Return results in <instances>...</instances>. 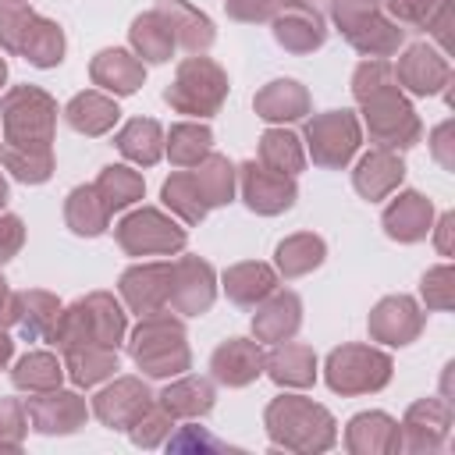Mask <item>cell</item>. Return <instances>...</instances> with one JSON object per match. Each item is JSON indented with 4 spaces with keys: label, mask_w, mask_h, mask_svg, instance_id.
I'll list each match as a JSON object with an SVG mask.
<instances>
[{
    "label": "cell",
    "mask_w": 455,
    "mask_h": 455,
    "mask_svg": "<svg viewBox=\"0 0 455 455\" xmlns=\"http://www.w3.org/2000/svg\"><path fill=\"white\" fill-rule=\"evenodd\" d=\"M352 92L363 103L370 139L380 149H405V146L419 142V132H423L419 117L405 103L398 78H395V68L387 60H380V57L363 60L352 75Z\"/></svg>",
    "instance_id": "6da1fadb"
},
{
    "label": "cell",
    "mask_w": 455,
    "mask_h": 455,
    "mask_svg": "<svg viewBox=\"0 0 455 455\" xmlns=\"http://www.w3.org/2000/svg\"><path fill=\"white\" fill-rule=\"evenodd\" d=\"M0 121H4V142L0 146L25 149V153H50L57 103L36 85H18L4 96Z\"/></svg>",
    "instance_id": "7a4b0ae2"
},
{
    "label": "cell",
    "mask_w": 455,
    "mask_h": 455,
    "mask_svg": "<svg viewBox=\"0 0 455 455\" xmlns=\"http://www.w3.org/2000/svg\"><path fill=\"white\" fill-rule=\"evenodd\" d=\"M124 334V313L114 302V295L107 291H92L85 299H78L75 306H68L57 316L53 327V341L71 352V348H89V345H103L114 348Z\"/></svg>",
    "instance_id": "3957f363"
},
{
    "label": "cell",
    "mask_w": 455,
    "mask_h": 455,
    "mask_svg": "<svg viewBox=\"0 0 455 455\" xmlns=\"http://www.w3.org/2000/svg\"><path fill=\"white\" fill-rule=\"evenodd\" d=\"M267 430L274 444L291 451H320L334 444V419L323 405H313L309 398L284 395L270 402L267 409Z\"/></svg>",
    "instance_id": "277c9868"
},
{
    "label": "cell",
    "mask_w": 455,
    "mask_h": 455,
    "mask_svg": "<svg viewBox=\"0 0 455 455\" xmlns=\"http://www.w3.org/2000/svg\"><path fill=\"white\" fill-rule=\"evenodd\" d=\"M0 46L21 53L36 68H53L64 53V36L53 21L36 14L25 4H0Z\"/></svg>",
    "instance_id": "5b68a950"
},
{
    "label": "cell",
    "mask_w": 455,
    "mask_h": 455,
    "mask_svg": "<svg viewBox=\"0 0 455 455\" xmlns=\"http://www.w3.org/2000/svg\"><path fill=\"white\" fill-rule=\"evenodd\" d=\"M132 359L149 377H174L188 370V345L185 327L171 320L167 313H149L132 334Z\"/></svg>",
    "instance_id": "8992f818"
},
{
    "label": "cell",
    "mask_w": 455,
    "mask_h": 455,
    "mask_svg": "<svg viewBox=\"0 0 455 455\" xmlns=\"http://www.w3.org/2000/svg\"><path fill=\"white\" fill-rule=\"evenodd\" d=\"M334 21L345 39L366 57H391L402 46V28L380 14V0H334Z\"/></svg>",
    "instance_id": "52a82bcc"
},
{
    "label": "cell",
    "mask_w": 455,
    "mask_h": 455,
    "mask_svg": "<svg viewBox=\"0 0 455 455\" xmlns=\"http://www.w3.org/2000/svg\"><path fill=\"white\" fill-rule=\"evenodd\" d=\"M228 96V78L210 57H188L178 68L174 85H167L164 100L181 114H213Z\"/></svg>",
    "instance_id": "ba28073f"
},
{
    "label": "cell",
    "mask_w": 455,
    "mask_h": 455,
    "mask_svg": "<svg viewBox=\"0 0 455 455\" xmlns=\"http://www.w3.org/2000/svg\"><path fill=\"white\" fill-rule=\"evenodd\" d=\"M391 380V359L370 345H345L327 359V384L341 395L377 391Z\"/></svg>",
    "instance_id": "9c48e42d"
},
{
    "label": "cell",
    "mask_w": 455,
    "mask_h": 455,
    "mask_svg": "<svg viewBox=\"0 0 455 455\" xmlns=\"http://www.w3.org/2000/svg\"><path fill=\"white\" fill-rule=\"evenodd\" d=\"M309 153L320 167H345L359 146V121L348 110H327L306 124Z\"/></svg>",
    "instance_id": "30bf717a"
},
{
    "label": "cell",
    "mask_w": 455,
    "mask_h": 455,
    "mask_svg": "<svg viewBox=\"0 0 455 455\" xmlns=\"http://www.w3.org/2000/svg\"><path fill=\"white\" fill-rule=\"evenodd\" d=\"M117 242L132 256L178 252L185 245V231L174 220H167L160 210H135L117 224Z\"/></svg>",
    "instance_id": "8fae6325"
},
{
    "label": "cell",
    "mask_w": 455,
    "mask_h": 455,
    "mask_svg": "<svg viewBox=\"0 0 455 455\" xmlns=\"http://www.w3.org/2000/svg\"><path fill=\"white\" fill-rule=\"evenodd\" d=\"M210 302H213V270H210V263H203L196 256H185V259L171 263L167 306H174L185 316H196V313H206Z\"/></svg>",
    "instance_id": "7c38bea8"
},
{
    "label": "cell",
    "mask_w": 455,
    "mask_h": 455,
    "mask_svg": "<svg viewBox=\"0 0 455 455\" xmlns=\"http://www.w3.org/2000/svg\"><path fill=\"white\" fill-rule=\"evenodd\" d=\"M395 78H398V85H405V89L416 92V96H434L441 85H448L451 68H448V57H444V53H437V50L427 46V43H416V46H409V50L398 57Z\"/></svg>",
    "instance_id": "4fadbf2b"
},
{
    "label": "cell",
    "mask_w": 455,
    "mask_h": 455,
    "mask_svg": "<svg viewBox=\"0 0 455 455\" xmlns=\"http://www.w3.org/2000/svg\"><path fill=\"white\" fill-rule=\"evenodd\" d=\"M121 295L124 302L139 313H164L167 309V295H171V263H142L121 274Z\"/></svg>",
    "instance_id": "5bb4252c"
},
{
    "label": "cell",
    "mask_w": 455,
    "mask_h": 455,
    "mask_svg": "<svg viewBox=\"0 0 455 455\" xmlns=\"http://www.w3.org/2000/svg\"><path fill=\"white\" fill-rule=\"evenodd\" d=\"M242 196L256 213H281L295 203V181L263 164H242Z\"/></svg>",
    "instance_id": "9a60e30c"
},
{
    "label": "cell",
    "mask_w": 455,
    "mask_h": 455,
    "mask_svg": "<svg viewBox=\"0 0 455 455\" xmlns=\"http://www.w3.org/2000/svg\"><path fill=\"white\" fill-rule=\"evenodd\" d=\"M448 427H451V405L448 398H423L409 409L405 423H402V434H405V448L412 451H430V448H441L444 437H448Z\"/></svg>",
    "instance_id": "2e32d148"
},
{
    "label": "cell",
    "mask_w": 455,
    "mask_h": 455,
    "mask_svg": "<svg viewBox=\"0 0 455 455\" xmlns=\"http://www.w3.org/2000/svg\"><path fill=\"white\" fill-rule=\"evenodd\" d=\"M423 327V313L409 295H391L370 313V334L387 345H409Z\"/></svg>",
    "instance_id": "e0dca14e"
},
{
    "label": "cell",
    "mask_w": 455,
    "mask_h": 455,
    "mask_svg": "<svg viewBox=\"0 0 455 455\" xmlns=\"http://www.w3.org/2000/svg\"><path fill=\"white\" fill-rule=\"evenodd\" d=\"M149 405H153V398H149L146 384H142V380H132V377H124V380H117L114 387H107V391L96 395V416H100L107 427H117V430H132V423H135Z\"/></svg>",
    "instance_id": "ac0fdd59"
},
{
    "label": "cell",
    "mask_w": 455,
    "mask_h": 455,
    "mask_svg": "<svg viewBox=\"0 0 455 455\" xmlns=\"http://www.w3.org/2000/svg\"><path fill=\"white\" fill-rule=\"evenodd\" d=\"M25 416L43 434H68L85 419V402L71 391H39V398H28Z\"/></svg>",
    "instance_id": "d6986e66"
},
{
    "label": "cell",
    "mask_w": 455,
    "mask_h": 455,
    "mask_svg": "<svg viewBox=\"0 0 455 455\" xmlns=\"http://www.w3.org/2000/svg\"><path fill=\"white\" fill-rule=\"evenodd\" d=\"M210 370H213V377H217L220 384L242 387V384H249V380L259 377V370H263V352H259L256 341L231 338V341H224V345L213 352Z\"/></svg>",
    "instance_id": "ffe728a7"
},
{
    "label": "cell",
    "mask_w": 455,
    "mask_h": 455,
    "mask_svg": "<svg viewBox=\"0 0 455 455\" xmlns=\"http://www.w3.org/2000/svg\"><path fill=\"white\" fill-rule=\"evenodd\" d=\"M274 36L284 50L306 53V50H316L327 32H323L320 14L309 4H299V7H284L281 14H274Z\"/></svg>",
    "instance_id": "44dd1931"
},
{
    "label": "cell",
    "mask_w": 455,
    "mask_h": 455,
    "mask_svg": "<svg viewBox=\"0 0 455 455\" xmlns=\"http://www.w3.org/2000/svg\"><path fill=\"white\" fill-rule=\"evenodd\" d=\"M434 220V206L430 199H423L419 192H402L387 210H384V228L391 238L398 242H419L427 238Z\"/></svg>",
    "instance_id": "7402d4cb"
},
{
    "label": "cell",
    "mask_w": 455,
    "mask_h": 455,
    "mask_svg": "<svg viewBox=\"0 0 455 455\" xmlns=\"http://www.w3.org/2000/svg\"><path fill=\"white\" fill-rule=\"evenodd\" d=\"M402 174H405V167H402V160L395 156V149H380V146H377V149H370V153L359 160L352 181H355V188H359L366 199H384L391 188H398Z\"/></svg>",
    "instance_id": "603a6c76"
},
{
    "label": "cell",
    "mask_w": 455,
    "mask_h": 455,
    "mask_svg": "<svg viewBox=\"0 0 455 455\" xmlns=\"http://www.w3.org/2000/svg\"><path fill=\"white\" fill-rule=\"evenodd\" d=\"M299 320H302L299 295L295 291H277L252 316V331H256L259 341H284V338H291L299 331Z\"/></svg>",
    "instance_id": "cb8c5ba5"
},
{
    "label": "cell",
    "mask_w": 455,
    "mask_h": 455,
    "mask_svg": "<svg viewBox=\"0 0 455 455\" xmlns=\"http://www.w3.org/2000/svg\"><path fill=\"white\" fill-rule=\"evenodd\" d=\"M142 78H146L142 60H135V57L124 53V50H103V53L92 60V82L103 85V89H110V92H117V96L135 92V89L142 85Z\"/></svg>",
    "instance_id": "d4e9b609"
},
{
    "label": "cell",
    "mask_w": 455,
    "mask_h": 455,
    "mask_svg": "<svg viewBox=\"0 0 455 455\" xmlns=\"http://www.w3.org/2000/svg\"><path fill=\"white\" fill-rule=\"evenodd\" d=\"M270 377L277 384H291V387H306L316 380V355L309 345H295V341H277V348L263 359Z\"/></svg>",
    "instance_id": "484cf974"
},
{
    "label": "cell",
    "mask_w": 455,
    "mask_h": 455,
    "mask_svg": "<svg viewBox=\"0 0 455 455\" xmlns=\"http://www.w3.org/2000/svg\"><path fill=\"white\" fill-rule=\"evenodd\" d=\"M156 11L167 18V25H171V32H174V43H181L185 50H206V46L213 43V25H210V18L199 14L188 0H160Z\"/></svg>",
    "instance_id": "4316f807"
},
{
    "label": "cell",
    "mask_w": 455,
    "mask_h": 455,
    "mask_svg": "<svg viewBox=\"0 0 455 455\" xmlns=\"http://www.w3.org/2000/svg\"><path fill=\"white\" fill-rule=\"evenodd\" d=\"M57 316H60V302L53 295H46V291H21V295H14V320H18V327H21V334L28 341L53 338Z\"/></svg>",
    "instance_id": "83f0119b"
},
{
    "label": "cell",
    "mask_w": 455,
    "mask_h": 455,
    "mask_svg": "<svg viewBox=\"0 0 455 455\" xmlns=\"http://www.w3.org/2000/svg\"><path fill=\"white\" fill-rule=\"evenodd\" d=\"M348 448L352 451H398L402 427L384 412H363L348 423Z\"/></svg>",
    "instance_id": "f1b7e54d"
},
{
    "label": "cell",
    "mask_w": 455,
    "mask_h": 455,
    "mask_svg": "<svg viewBox=\"0 0 455 455\" xmlns=\"http://www.w3.org/2000/svg\"><path fill=\"white\" fill-rule=\"evenodd\" d=\"M224 288H228V299L238 302V306H256L263 302L267 295H274L277 288V277L267 263H238L224 274Z\"/></svg>",
    "instance_id": "f546056e"
},
{
    "label": "cell",
    "mask_w": 455,
    "mask_h": 455,
    "mask_svg": "<svg viewBox=\"0 0 455 455\" xmlns=\"http://www.w3.org/2000/svg\"><path fill=\"white\" fill-rule=\"evenodd\" d=\"M309 110V96L299 82H270L259 96H256V114L267 121H295Z\"/></svg>",
    "instance_id": "4dcf8cb0"
},
{
    "label": "cell",
    "mask_w": 455,
    "mask_h": 455,
    "mask_svg": "<svg viewBox=\"0 0 455 455\" xmlns=\"http://www.w3.org/2000/svg\"><path fill=\"white\" fill-rule=\"evenodd\" d=\"M68 124L82 135H103L107 128H114L117 121V103L100 96V92H82L68 103Z\"/></svg>",
    "instance_id": "1f68e13d"
},
{
    "label": "cell",
    "mask_w": 455,
    "mask_h": 455,
    "mask_svg": "<svg viewBox=\"0 0 455 455\" xmlns=\"http://www.w3.org/2000/svg\"><path fill=\"white\" fill-rule=\"evenodd\" d=\"M188 174H192V181H196V188H199L206 206H224L231 199V192H235V167L217 153H206Z\"/></svg>",
    "instance_id": "d6a6232c"
},
{
    "label": "cell",
    "mask_w": 455,
    "mask_h": 455,
    "mask_svg": "<svg viewBox=\"0 0 455 455\" xmlns=\"http://www.w3.org/2000/svg\"><path fill=\"white\" fill-rule=\"evenodd\" d=\"M117 149H121L128 160L142 164V167L156 164V160H160V153H164L160 124H156V121H149V117H135V121H128V124L117 132Z\"/></svg>",
    "instance_id": "836d02e7"
},
{
    "label": "cell",
    "mask_w": 455,
    "mask_h": 455,
    "mask_svg": "<svg viewBox=\"0 0 455 455\" xmlns=\"http://www.w3.org/2000/svg\"><path fill=\"white\" fill-rule=\"evenodd\" d=\"M132 43H135V50L146 57V60H153V64H160V60H167L171 53H174V32H171V25H167V18L160 14V11H149V14H142V18H135V25H132Z\"/></svg>",
    "instance_id": "e575fe53"
},
{
    "label": "cell",
    "mask_w": 455,
    "mask_h": 455,
    "mask_svg": "<svg viewBox=\"0 0 455 455\" xmlns=\"http://www.w3.org/2000/svg\"><path fill=\"white\" fill-rule=\"evenodd\" d=\"M64 217H68V228L78 231V235H100L110 220V210L103 206L100 192L92 185H82L68 196V206H64Z\"/></svg>",
    "instance_id": "d590c367"
},
{
    "label": "cell",
    "mask_w": 455,
    "mask_h": 455,
    "mask_svg": "<svg viewBox=\"0 0 455 455\" xmlns=\"http://www.w3.org/2000/svg\"><path fill=\"white\" fill-rule=\"evenodd\" d=\"M160 405L171 416H203L213 409V387L203 377H185L160 395Z\"/></svg>",
    "instance_id": "8d00e7d4"
},
{
    "label": "cell",
    "mask_w": 455,
    "mask_h": 455,
    "mask_svg": "<svg viewBox=\"0 0 455 455\" xmlns=\"http://www.w3.org/2000/svg\"><path fill=\"white\" fill-rule=\"evenodd\" d=\"M259 164L270 167V171H277V174L295 178L302 171L306 156H302V146H299V139L291 132H277L274 128V132H267L259 139Z\"/></svg>",
    "instance_id": "74e56055"
},
{
    "label": "cell",
    "mask_w": 455,
    "mask_h": 455,
    "mask_svg": "<svg viewBox=\"0 0 455 455\" xmlns=\"http://www.w3.org/2000/svg\"><path fill=\"white\" fill-rule=\"evenodd\" d=\"M92 188L100 192L103 206L114 213V210H124L128 203L142 199V178L128 167H103L100 178L92 181Z\"/></svg>",
    "instance_id": "f35d334b"
},
{
    "label": "cell",
    "mask_w": 455,
    "mask_h": 455,
    "mask_svg": "<svg viewBox=\"0 0 455 455\" xmlns=\"http://www.w3.org/2000/svg\"><path fill=\"white\" fill-rule=\"evenodd\" d=\"M68 370H71V380L75 384L92 387L96 380H103V377H110L117 370V352L114 348H103V345L71 348L68 352Z\"/></svg>",
    "instance_id": "ab89813d"
},
{
    "label": "cell",
    "mask_w": 455,
    "mask_h": 455,
    "mask_svg": "<svg viewBox=\"0 0 455 455\" xmlns=\"http://www.w3.org/2000/svg\"><path fill=\"white\" fill-rule=\"evenodd\" d=\"M323 259V242L316 235H291L277 245V267L284 277H299Z\"/></svg>",
    "instance_id": "60d3db41"
},
{
    "label": "cell",
    "mask_w": 455,
    "mask_h": 455,
    "mask_svg": "<svg viewBox=\"0 0 455 455\" xmlns=\"http://www.w3.org/2000/svg\"><path fill=\"white\" fill-rule=\"evenodd\" d=\"M164 203L181 217V220H188V224H199L203 217H206V203H203V196H199V188H196V181H192V174L188 171H178V174H171L167 181H164Z\"/></svg>",
    "instance_id": "b9f144b4"
},
{
    "label": "cell",
    "mask_w": 455,
    "mask_h": 455,
    "mask_svg": "<svg viewBox=\"0 0 455 455\" xmlns=\"http://www.w3.org/2000/svg\"><path fill=\"white\" fill-rule=\"evenodd\" d=\"M210 128L206 124H174L171 128V142L167 153L178 167H196L206 153H210Z\"/></svg>",
    "instance_id": "7bdbcfd3"
},
{
    "label": "cell",
    "mask_w": 455,
    "mask_h": 455,
    "mask_svg": "<svg viewBox=\"0 0 455 455\" xmlns=\"http://www.w3.org/2000/svg\"><path fill=\"white\" fill-rule=\"evenodd\" d=\"M14 377V384L18 387H28V391H53L57 384H60V363L50 355V352H28L21 363H18V370L11 373Z\"/></svg>",
    "instance_id": "ee69618b"
},
{
    "label": "cell",
    "mask_w": 455,
    "mask_h": 455,
    "mask_svg": "<svg viewBox=\"0 0 455 455\" xmlns=\"http://www.w3.org/2000/svg\"><path fill=\"white\" fill-rule=\"evenodd\" d=\"M0 164L18 181H28V185L46 181L50 171H53V156L50 153H25V149H7V146H0Z\"/></svg>",
    "instance_id": "f6af8a7d"
},
{
    "label": "cell",
    "mask_w": 455,
    "mask_h": 455,
    "mask_svg": "<svg viewBox=\"0 0 455 455\" xmlns=\"http://www.w3.org/2000/svg\"><path fill=\"white\" fill-rule=\"evenodd\" d=\"M380 7L391 18L405 21V25H423L427 28L444 7H451V0H380Z\"/></svg>",
    "instance_id": "bcb514c9"
},
{
    "label": "cell",
    "mask_w": 455,
    "mask_h": 455,
    "mask_svg": "<svg viewBox=\"0 0 455 455\" xmlns=\"http://www.w3.org/2000/svg\"><path fill=\"white\" fill-rule=\"evenodd\" d=\"M451 281H455V274H451L448 263L427 270V277H423V302L430 309H451V302H455V284Z\"/></svg>",
    "instance_id": "7dc6e473"
},
{
    "label": "cell",
    "mask_w": 455,
    "mask_h": 455,
    "mask_svg": "<svg viewBox=\"0 0 455 455\" xmlns=\"http://www.w3.org/2000/svg\"><path fill=\"white\" fill-rule=\"evenodd\" d=\"M299 4H309V0H228V14H235L242 21H263V18H274L284 7H299Z\"/></svg>",
    "instance_id": "c3c4849f"
},
{
    "label": "cell",
    "mask_w": 455,
    "mask_h": 455,
    "mask_svg": "<svg viewBox=\"0 0 455 455\" xmlns=\"http://www.w3.org/2000/svg\"><path fill=\"white\" fill-rule=\"evenodd\" d=\"M21 430H25V405L14 398L0 402V451L4 448H18L21 444Z\"/></svg>",
    "instance_id": "681fc988"
},
{
    "label": "cell",
    "mask_w": 455,
    "mask_h": 455,
    "mask_svg": "<svg viewBox=\"0 0 455 455\" xmlns=\"http://www.w3.org/2000/svg\"><path fill=\"white\" fill-rule=\"evenodd\" d=\"M25 242V228L14 213H0V263L11 259Z\"/></svg>",
    "instance_id": "f907efd6"
},
{
    "label": "cell",
    "mask_w": 455,
    "mask_h": 455,
    "mask_svg": "<svg viewBox=\"0 0 455 455\" xmlns=\"http://www.w3.org/2000/svg\"><path fill=\"white\" fill-rule=\"evenodd\" d=\"M167 444H171V448H196V444H199V448H213V451H224V448H231V444H224V441L210 437L203 427H185V430H181L178 437H171Z\"/></svg>",
    "instance_id": "816d5d0a"
},
{
    "label": "cell",
    "mask_w": 455,
    "mask_h": 455,
    "mask_svg": "<svg viewBox=\"0 0 455 455\" xmlns=\"http://www.w3.org/2000/svg\"><path fill=\"white\" fill-rule=\"evenodd\" d=\"M430 149H434V156H437L448 171L455 167V153H451V121H444V124L434 128V142H430Z\"/></svg>",
    "instance_id": "f5cc1de1"
},
{
    "label": "cell",
    "mask_w": 455,
    "mask_h": 455,
    "mask_svg": "<svg viewBox=\"0 0 455 455\" xmlns=\"http://www.w3.org/2000/svg\"><path fill=\"white\" fill-rule=\"evenodd\" d=\"M11 320H14V295H11L7 281L0 277V331H4Z\"/></svg>",
    "instance_id": "db71d44e"
},
{
    "label": "cell",
    "mask_w": 455,
    "mask_h": 455,
    "mask_svg": "<svg viewBox=\"0 0 455 455\" xmlns=\"http://www.w3.org/2000/svg\"><path fill=\"white\" fill-rule=\"evenodd\" d=\"M451 228H455V217L444 213L441 224H437V249H441L444 256H451Z\"/></svg>",
    "instance_id": "11a10c76"
},
{
    "label": "cell",
    "mask_w": 455,
    "mask_h": 455,
    "mask_svg": "<svg viewBox=\"0 0 455 455\" xmlns=\"http://www.w3.org/2000/svg\"><path fill=\"white\" fill-rule=\"evenodd\" d=\"M11 352H14V341H11V338H7L4 331H0V366H4L7 359H11Z\"/></svg>",
    "instance_id": "9f6ffc18"
},
{
    "label": "cell",
    "mask_w": 455,
    "mask_h": 455,
    "mask_svg": "<svg viewBox=\"0 0 455 455\" xmlns=\"http://www.w3.org/2000/svg\"><path fill=\"white\" fill-rule=\"evenodd\" d=\"M4 199H7V181H4V174H0V206H4Z\"/></svg>",
    "instance_id": "6f0895ef"
},
{
    "label": "cell",
    "mask_w": 455,
    "mask_h": 455,
    "mask_svg": "<svg viewBox=\"0 0 455 455\" xmlns=\"http://www.w3.org/2000/svg\"><path fill=\"white\" fill-rule=\"evenodd\" d=\"M4 78H7V64H4V57H0V85H4Z\"/></svg>",
    "instance_id": "680465c9"
},
{
    "label": "cell",
    "mask_w": 455,
    "mask_h": 455,
    "mask_svg": "<svg viewBox=\"0 0 455 455\" xmlns=\"http://www.w3.org/2000/svg\"><path fill=\"white\" fill-rule=\"evenodd\" d=\"M4 4H21V0H4Z\"/></svg>",
    "instance_id": "91938a15"
}]
</instances>
